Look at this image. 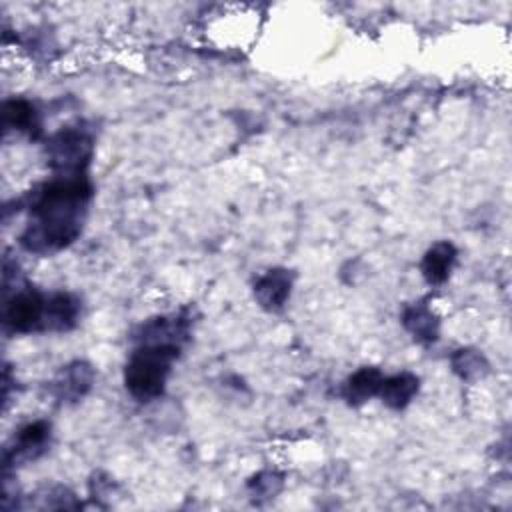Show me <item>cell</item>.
<instances>
[{
	"label": "cell",
	"mask_w": 512,
	"mask_h": 512,
	"mask_svg": "<svg viewBox=\"0 0 512 512\" xmlns=\"http://www.w3.org/2000/svg\"><path fill=\"white\" fill-rule=\"evenodd\" d=\"M94 188L86 172L54 174L28 196V220L20 246L34 254L68 248L82 232Z\"/></svg>",
	"instance_id": "obj_1"
},
{
	"label": "cell",
	"mask_w": 512,
	"mask_h": 512,
	"mask_svg": "<svg viewBox=\"0 0 512 512\" xmlns=\"http://www.w3.org/2000/svg\"><path fill=\"white\" fill-rule=\"evenodd\" d=\"M382 380H384V374L380 368L362 366L344 380L340 394L348 406H362L370 398L378 396Z\"/></svg>",
	"instance_id": "obj_10"
},
{
	"label": "cell",
	"mask_w": 512,
	"mask_h": 512,
	"mask_svg": "<svg viewBox=\"0 0 512 512\" xmlns=\"http://www.w3.org/2000/svg\"><path fill=\"white\" fill-rule=\"evenodd\" d=\"M402 324L420 344H432L438 340L440 320L424 302L406 306L402 312Z\"/></svg>",
	"instance_id": "obj_12"
},
{
	"label": "cell",
	"mask_w": 512,
	"mask_h": 512,
	"mask_svg": "<svg viewBox=\"0 0 512 512\" xmlns=\"http://www.w3.org/2000/svg\"><path fill=\"white\" fill-rule=\"evenodd\" d=\"M80 298L70 292L46 294L44 312V332H68L78 324L80 318Z\"/></svg>",
	"instance_id": "obj_8"
},
{
	"label": "cell",
	"mask_w": 512,
	"mask_h": 512,
	"mask_svg": "<svg viewBox=\"0 0 512 512\" xmlns=\"http://www.w3.org/2000/svg\"><path fill=\"white\" fill-rule=\"evenodd\" d=\"M250 490L254 496L260 498H274V494H278V490L282 488V476H278L272 470H264L260 474H256L250 482H248Z\"/></svg>",
	"instance_id": "obj_15"
},
{
	"label": "cell",
	"mask_w": 512,
	"mask_h": 512,
	"mask_svg": "<svg viewBox=\"0 0 512 512\" xmlns=\"http://www.w3.org/2000/svg\"><path fill=\"white\" fill-rule=\"evenodd\" d=\"M452 370L466 382L480 380L488 372V362L482 352L474 348H460L452 356Z\"/></svg>",
	"instance_id": "obj_14"
},
{
	"label": "cell",
	"mask_w": 512,
	"mask_h": 512,
	"mask_svg": "<svg viewBox=\"0 0 512 512\" xmlns=\"http://www.w3.org/2000/svg\"><path fill=\"white\" fill-rule=\"evenodd\" d=\"M456 258H458V250H456V246L452 242H448V240L434 242L424 252L422 262H420V272H422L424 280L430 286L444 284L450 278L452 270H454Z\"/></svg>",
	"instance_id": "obj_9"
},
{
	"label": "cell",
	"mask_w": 512,
	"mask_h": 512,
	"mask_svg": "<svg viewBox=\"0 0 512 512\" xmlns=\"http://www.w3.org/2000/svg\"><path fill=\"white\" fill-rule=\"evenodd\" d=\"M294 286V276L286 268H270L254 282V300L266 312H278L286 306Z\"/></svg>",
	"instance_id": "obj_6"
},
{
	"label": "cell",
	"mask_w": 512,
	"mask_h": 512,
	"mask_svg": "<svg viewBox=\"0 0 512 512\" xmlns=\"http://www.w3.org/2000/svg\"><path fill=\"white\" fill-rule=\"evenodd\" d=\"M52 426L46 420H32L18 428V432L12 438V444L4 448L2 462L8 468L10 464L34 460L40 454L46 452V446L50 444Z\"/></svg>",
	"instance_id": "obj_5"
},
{
	"label": "cell",
	"mask_w": 512,
	"mask_h": 512,
	"mask_svg": "<svg viewBox=\"0 0 512 512\" xmlns=\"http://www.w3.org/2000/svg\"><path fill=\"white\" fill-rule=\"evenodd\" d=\"M180 348L182 346L178 344L140 342L132 350L124 366V386L134 400L150 402L164 394L166 380Z\"/></svg>",
	"instance_id": "obj_2"
},
{
	"label": "cell",
	"mask_w": 512,
	"mask_h": 512,
	"mask_svg": "<svg viewBox=\"0 0 512 512\" xmlns=\"http://www.w3.org/2000/svg\"><path fill=\"white\" fill-rule=\"evenodd\" d=\"M94 152L92 134L80 124L64 126L46 142V158L54 174L86 172Z\"/></svg>",
	"instance_id": "obj_3"
},
{
	"label": "cell",
	"mask_w": 512,
	"mask_h": 512,
	"mask_svg": "<svg viewBox=\"0 0 512 512\" xmlns=\"http://www.w3.org/2000/svg\"><path fill=\"white\" fill-rule=\"evenodd\" d=\"M420 390V378L412 372L384 376L378 398L392 410H404Z\"/></svg>",
	"instance_id": "obj_11"
},
{
	"label": "cell",
	"mask_w": 512,
	"mask_h": 512,
	"mask_svg": "<svg viewBox=\"0 0 512 512\" xmlns=\"http://www.w3.org/2000/svg\"><path fill=\"white\" fill-rule=\"evenodd\" d=\"M4 128L36 138L40 132V118L36 106L26 98H10L4 102Z\"/></svg>",
	"instance_id": "obj_13"
},
{
	"label": "cell",
	"mask_w": 512,
	"mask_h": 512,
	"mask_svg": "<svg viewBox=\"0 0 512 512\" xmlns=\"http://www.w3.org/2000/svg\"><path fill=\"white\" fill-rule=\"evenodd\" d=\"M44 312H46V294L24 286L16 288L4 300V328L14 334L44 332Z\"/></svg>",
	"instance_id": "obj_4"
},
{
	"label": "cell",
	"mask_w": 512,
	"mask_h": 512,
	"mask_svg": "<svg viewBox=\"0 0 512 512\" xmlns=\"http://www.w3.org/2000/svg\"><path fill=\"white\" fill-rule=\"evenodd\" d=\"M94 384V368L84 360H74L66 364L54 380V396L60 402L82 400Z\"/></svg>",
	"instance_id": "obj_7"
}]
</instances>
